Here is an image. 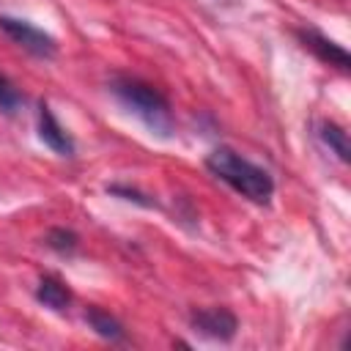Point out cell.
Returning <instances> with one entry per match:
<instances>
[{"mask_svg": "<svg viewBox=\"0 0 351 351\" xmlns=\"http://www.w3.org/2000/svg\"><path fill=\"white\" fill-rule=\"evenodd\" d=\"M110 93L118 99V104L134 115L151 134L167 140L173 137V112L167 99L148 82L137 80V77H126V74H115L110 80Z\"/></svg>", "mask_w": 351, "mask_h": 351, "instance_id": "cell-1", "label": "cell"}, {"mask_svg": "<svg viewBox=\"0 0 351 351\" xmlns=\"http://www.w3.org/2000/svg\"><path fill=\"white\" fill-rule=\"evenodd\" d=\"M206 170L252 203L266 206L274 195V178L269 176V170L258 167L228 145H219L206 156Z\"/></svg>", "mask_w": 351, "mask_h": 351, "instance_id": "cell-2", "label": "cell"}, {"mask_svg": "<svg viewBox=\"0 0 351 351\" xmlns=\"http://www.w3.org/2000/svg\"><path fill=\"white\" fill-rule=\"evenodd\" d=\"M0 30H3L14 44H19L25 52H30L33 58L52 60V58L58 55V41H55L47 30L36 27V25L27 22V19H16V16L0 14Z\"/></svg>", "mask_w": 351, "mask_h": 351, "instance_id": "cell-3", "label": "cell"}, {"mask_svg": "<svg viewBox=\"0 0 351 351\" xmlns=\"http://www.w3.org/2000/svg\"><path fill=\"white\" fill-rule=\"evenodd\" d=\"M189 324L203 337H211V340H219V343L233 340L236 332H239V318L228 307H200V310H192Z\"/></svg>", "mask_w": 351, "mask_h": 351, "instance_id": "cell-4", "label": "cell"}, {"mask_svg": "<svg viewBox=\"0 0 351 351\" xmlns=\"http://www.w3.org/2000/svg\"><path fill=\"white\" fill-rule=\"evenodd\" d=\"M36 121H38V140L47 148H52L58 156H74V140L63 129V123L55 118V112H52V107L47 101H38Z\"/></svg>", "mask_w": 351, "mask_h": 351, "instance_id": "cell-5", "label": "cell"}, {"mask_svg": "<svg viewBox=\"0 0 351 351\" xmlns=\"http://www.w3.org/2000/svg\"><path fill=\"white\" fill-rule=\"evenodd\" d=\"M296 36H299L302 47L310 49L321 63L337 66L340 71H348V69H351V58H348V52H346L337 41L326 38L321 30H315V27H302V30H296Z\"/></svg>", "mask_w": 351, "mask_h": 351, "instance_id": "cell-6", "label": "cell"}, {"mask_svg": "<svg viewBox=\"0 0 351 351\" xmlns=\"http://www.w3.org/2000/svg\"><path fill=\"white\" fill-rule=\"evenodd\" d=\"M36 299H38V304H44L47 310L63 313V310H69V304H71V291H69V285H66L60 277L44 274V277L38 280V285H36Z\"/></svg>", "mask_w": 351, "mask_h": 351, "instance_id": "cell-7", "label": "cell"}, {"mask_svg": "<svg viewBox=\"0 0 351 351\" xmlns=\"http://www.w3.org/2000/svg\"><path fill=\"white\" fill-rule=\"evenodd\" d=\"M85 321H88V326H90L99 337H104V340H123V326H121V321H118L115 315H110L107 310L90 304V307L85 310Z\"/></svg>", "mask_w": 351, "mask_h": 351, "instance_id": "cell-8", "label": "cell"}, {"mask_svg": "<svg viewBox=\"0 0 351 351\" xmlns=\"http://www.w3.org/2000/svg\"><path fill=\"white\" fill-rule=\"evenodd\" d=\"M318 137L324 140V145L346 165L351 156V148H348V134H346V129L343 126H337V123H332V121H321L318 123Z\"/></svg>", "mask_w": 351, "mask_h": 351, "instance_id": "cell-9", "label": "cell"}, {"mask_svg": "<svg viewBox=\"0 0 351 351\" xmlns=\"http://www.w3.org/2000/svg\"><path fill=\"white\" fill-rule=\"evenodd\" d=\"M77 244H80V239L69 228H52V230H47V247H52L60 255H71L77 250Z\"/></svg>", "mask_w": 351, "mask_h": 351, "instance_id": "cell-10", "label": "cell"}, {"mask_svg": "<svg viewBox=\"0 0 351 351\" xmlns=\"http://www.w3.org/2000/svg\"><path fill=\"white\" fill-rule=\"evenodd\" d=\"M19 110H22V93L14 88V82L8 77L0 74V112L16 115Z\"/></svg>", "mask_w": 351, "mask_h": 351, "instance_id": "cell-11", "label": "cell"}, {"mask_svg": "<svg viewBox=\"0 0 351 351\" xmlns=\"http://www.w3.org/2000/svg\"><path fill=\"white\" fill-rule=\"evenodd\" d=\"M107 192H110V195H115V197H121V200L137 203V206H143V208H156V200H154V197L143 195L140 189H134V186H129V184H110V186H107Z\"/></svg>", "mask_w": 351, "mask_h": 351, "instance_id": "cell-12", "label": "cell"}]
</instances>
